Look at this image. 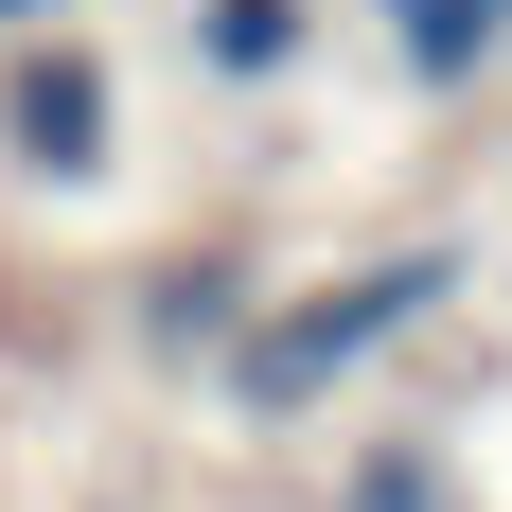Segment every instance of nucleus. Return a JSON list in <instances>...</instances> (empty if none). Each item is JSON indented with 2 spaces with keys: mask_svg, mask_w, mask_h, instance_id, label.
<instances>
[{
  "mask_svg": "<svg viewBox=\"0 0 512 512\" xmlns=\"http://www.w3.org/2000/svg\"><path fill=\"white\" fill-rule=\"evenodd\" d=\"M460 301V248H389V265H318V283H283V301H248V336H230V407L248 424H301V407H336L371 354H407L424 318Z\"/></svg>",
  "mask_w": 512,
  "mask_h": 512,
  "instance_id": "obj_1",
  "label": "nucleus"
},
{
  "mask_svg": "<svg viewBox=\"0 0 512 512\" xmlns=\"http://www.w3.org/2000/svg\"><path fill=\"white\" fill-rule=\"evenodd\" d=\"M0 159L53 177V195H89L124 177V89H106V53L53 18V36H0Z\"/></svg>",
  "mask_w": 512,
  "mask_h": 512,
  "instance_id": "obj_2",
  "label": "nucleus"
},
{
  "mask_svg": "<svg viewBox=\"0 0 512 512\" xmlns=\"http://www.w3.org/2000/svg\"><path fill=\"white\" fill-rule=\"evenodd\" d=\"M371 36H389V71L424 106H460L477 71H512V0H371Z\"/></svg>",
  "mask_w": 512,
  "mask_h": 512,
  "instance_id": "obj_3",
  "label": "nucleus"
},
{
  "mask_svg": "<svg viewBox=\"0 0 512 512\" xmlns=\"http://www.w3.org/2000/svg\"><path fill=\"white\" fill-rule=\"evenodd\" d=\"M248 301H265V283H248L230 248H177V265H142V354H159V371L230 354V336H248Z\"/></svg>",
  "mask_w": 512,
  "mask_h": 512,
  "instance_id": "obj_4",
  "label": "nucleus"
},
{
  "mask_svg": "<svg viewBox=\"0 0 512 512\" xmlns=\"http://www.w3.org/2000/svg\"><path fill=\"white\" fill-rule=\"evenodd\" d=\"M177 53H195V89H283V71L318 53V0H195Z\"/></svg>",
  "mask_w": 512,
  "mask_h": 512,
  "instance_id": "obj_5",
  "label": "nucleus"
},
{
  "mask_svg": "<svg viewBox=\"0 0 512 512\" xmlns=\"http://www.w3.org/2000/svg\"><path fill=\"white\" fill-rule=\"evenodd\" d=\"M336 512H442V460H424V442H371V460H354V495H336Z\"/></svg>",
  "mask_w": 512,
  "mask_h": 512,
  "instance_id": "obj_6",
  "label": "nucleus"
},
{
  "mask_svg": "<svg viewBox=\"0 0 512 512\" xmlns=\"http://www.w3.org/2000/svg\"><path fill=\"white\" fill-rule=\"evenodd\" d=\"M53 18H71V0H0V36H53Z\"/></svg>",
  "mask_w": 512,
  "mask_h": 512,
  "instance_id": "obj_7",
  "label": "nucleus"
}]
</instances>
